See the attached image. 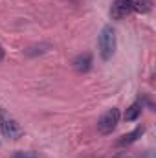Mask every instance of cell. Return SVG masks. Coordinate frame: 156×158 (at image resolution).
I'll return each instance as SVG.
<instances>
[{"instance_id": "cell-1", "label": "cell", "mask_w": 156, "mask_h": 158, "mask_svg": "<svg viewBox=\"0 0 156 158\" xmlns=\"http://www.w3.org/2000/svg\"><path fill=\"white\" fill-rule=\"evenodd\" d=\"M153 9L151 0H116L110 7V17L121 20L130 13H149Z\"/></svg>"}, {"instance_id": "cell-5", "label": "cell", "mask_w": 156, "mask_h": 158, "mask_svg": "<svg viewBox=\"0 0 156 158\" xmlns=\"http://www.w3.org/2000/svg\"><path fill=\"white\" fill-rule=\"evenodd\" d=\"M74 68H76V72L79 74H86L90 68H92V55L90 53H79L77 57L74 59Z\"/></svg>"}, {"instance_id": "cell-7", "label": "cell", "mask_w": 156, "mask_h": 158, "mask_svg": "<svg viewBox=\"0 0 156 158\" xmlns=\"http://www.w3.org/2000/svg\"><path fill=\"white\" fill-rule=\"evenodd\" d=\"M142 109H143V105L140 103V101H136V103H132L127 110H125V121H134V119H138L142 116Z\"/></svg>"}, {"instance_id": "cell-3", "label": "cell", "mask_w": 156, "mask_h": 158, "mask_svg": "<svg viewBox=\"0 0 156 158\" xmlns=\"http://www.w3.org/2000/svg\"><path fill=\"white\" fill-rule=\"evenodd\" d=\"M0 131L7 140H18L22 136V127L18 125V121L11 118L4 109H0Z\"/></svg>"}, {"instance_id": "cell-8", "label": "cell", "mask_w": 156, "mask_h": 158, "mask_svg": "<svg viewBox=\"0 0 156 158\" xmlns=\"http://www.w3.org/2000/svg\"><path fill=\"white\" fill-rule=\"evenodd\" d=\"M13 158H37V153H24V151H18L15 153Z\"/></svg>"}, {"instance_id": "cell-10", "label": "cell", "mask_w": 156, "mask_h": 158, "mask_svg": "<svg viewBox=\"0 0 156 158\" xmlns=\"http://www.w3.org/2000/svg\"><path fill=\"white\" fill-rule=\"evenodd\" d=\"M4 55H6V52H4V48H2V44H0V61L4 59Z\"/></svg>"}, {"instance_id": "cell-2", "label": "cell", "mask_w": 156, "mask_h": 158, "mask_svg": "<svg viewBox=\"0 0 156 158\" xmlns=\"http://www.w3.org/2000/svg\"><path fill=\"white\" fill-rule=\"evenodd\" d=\"M97 44H99V55H101V59H103V61H110V59L114 57L116 48H117L116 30H114L110 24H107V26L101 30Z\"/></svg>"}, {"instance_id": "cell-6", "label": "cell", "mask_w": 156, "mask_h": 158, "mask_svg": "<svg viewBox=\"0 0 156 158\" xmlns=\"http://www.w3.org/2000/svg\"><path fill=\"white\" fill-rule=\"evenodd\" d=\"M145 132V127L143 125H140V127H136L132 132H129V134H123L119 140H117V145L119 147H125V145H130V143H134L138 138H142V134Z\"/></svg>"}, {"instance_id": "cell-9", "label": "cell", "mask_w": 156, "mask_h": 158, "mask_svg": "<svg viewBox=\"0 0 156 158\" xmlns=\"http://www.w3.org/2000/svg\"><path fill=\"white\" fill-rule=\"evenodd\" d=\"M114 158H132L130 155H127V153H119V155H116Z\"/></svg>"}, {"instance_id": "cell-4", "label": "cell", "mask_w": 156, "mask_h": 158, "mask_svg": "<svg viewBox=\"0 0 156 158\" xmlns=\"http://www.w3.org/2000/svg\"><path fill=\"white\" fill-rule=\"evenodd\" d=\"M117 121H119V110L117 109H110L97 119V131L101 134H110L116 129Z\"/></svg>"}]
</instances>
